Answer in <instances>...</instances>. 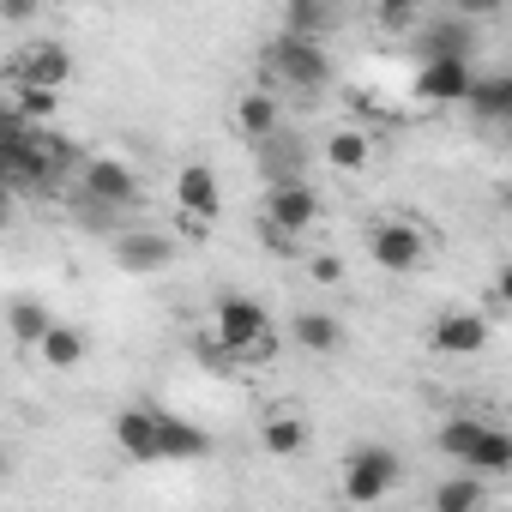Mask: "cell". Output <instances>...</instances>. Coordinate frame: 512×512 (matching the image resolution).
Returning a JSON list of instances; mask_svg holds the SVG:
<instances>
[{
	"mask_svg": "<svg viewBox=\"0 0 512 512\" xmlns=\"http://www.w3.org/2000/svg\"><path fill=\"white\" fill-rule=\"evenodd\" d=\"M494 302H500V308H512V260H500V266H494Z\"/></svg>",
	"mask_w": 512,
	"mask_h": 512,
	"instance_id": "f546056e",
	"label": "cell"
},
{
	"mask_svg": "<svg viewBox=\"0 0 512 512\" xmlns=\"http://www.w3.org/2000/svg\"><path fill=\"white\" fill-rule=\"evenodd\" d=\"M326 163H332L338 175H362V169L374 163L368 133H362V127H332V139H326Z\"/></svg>",
	"mask_w": 512,
	"mask_h": 512,
	"instance_id": "ffe728a7",
	"label": "cell"
},
{
	"mask_svg": "<svg viewBox=\"0 0 512 512\" xmlns=\"http://www.w3.org/2000/svg\"><path fill=\"white\" fill-rule=\"evenodd\" d=\"M199 458H211V434L199 422L163 410V464H199Z\"/></svg>",
	"mask_w": 512,
	"mask_h": 512,
	"instance_id": "ac0fdd59",
	"label": "cell"
},
{
	"mask_svg": "<svg viewBox=\"0 0 512 512\" xmlns=\"http://www.w3.org/2000/svg\"><path fill=\"white\" fill-rule=\"evenodd\" d=\"M211 356L229 362V368L272 362V356H278V338H272L266 302H253V296H223V302L211 308Z\"/></svg>",
	"mask_w": 512,
	"mask_h": 512,
	"instance_id": "6da1fadb",
	"label": "cell"
},
{
	"mask_svg": "<svg viewBox=\"0 0 512 512\" xmlns=\"http://www.w3.org/2000/svg\"><path fill=\"white\" fill-rule=\"evenodd\" d=\"M482 428H488L482 416L458 410V416H446V422L434 428V452H440V458H452V464H464V458H470V446L482 440Z\"/></svg>",
	"mask_w": 512,
	"mask_h": 512,
	"instance_id": "44dd1931",
	"label": "cell"
},
{
	"mask_svg": "<svg viewBox=\"0 0 512 512\" xmlns=\"http://www.w3.org/2000/svg\"><path fill=\"white\" fill-rule=\"evenodd\" d=\"M500 121H512V67L500 73Z\"/></svg>",
	"mask_w": 512,
	"mask_h": 512,
	"instance_id": "4dcf8cb0",
	"label": "cell"
},
{
	"mask_svg": "<svg viewBox=\"0 0 512 512\" xmlns=\"http://www.w3.org/2000/svg\"><path fill=\"white\" fill-rule=\"evenodd\" d=\"M260 169H266L272 187H278V181H302V169H308V145H302L290 127H278L272 139H260Z\"/></svg>",
	"mask_w": 512,
	"mask_h": 512,
	"instance_id": "2e32d148",
	"label": "cell"
},
{
	"mask_svg": "<svg viewBox=\"0 0 512 512\" xmlns=\"http://www.w3.org/2000/svg\"><path fill=\"white\" fill-rule=\"evenodd\" d=\"M290 338H296L308 356H338V350H344V320L326 314V308H302V314L290 320Z\"/></svg>",
	"mask_w": 512,
	"mask_h": 512,
	"instance_id": "e0dca14e",
	"label": "cell"
},
{
	"mask_svg": "<svg viewBox=\"0 0 512 512\" xmlns=\"http://www.w3.org/2000/svg\"><path fill=\"white\" fill-rule=\"evenodd\" d=\"M464 470H476V476H512V428H482V440L470 446V458H464Z\"/></svg>",
	"mask_w": 512,
	"mask_h": 512,
	"instance_id": "d6986e66",
	"label": "cell"
},
{
	"mask_svg": "<svg viewBox=\"0 0 512 512\" xmlns=\"http://www.w3.org/2000/svg\"><path fill=\"white\" fill-rule=\"evenodd\" d=\"M7 109H19L25 121H55V109H61V91H49V85H7Z\"/></svg>",
	"mask_w": 512,
	"mask_h": 512,
	"instance_id": "d4e9b609",
	"label": "cell"
},
{
	"mask_svg": "<svg viewBox=\"0 0 512 512\" xmlns=\"http://www.w3.org/2000/svg\"><path fill=\"white\" fill-rule=\"evenodd\" d=\"M476 506H488V476L464 470V476L434 482V512H476Z\"/></svg>",
	"mask_w": 512,
	"mask_h": 512,
	"instance_id": "7402d4cb",
	"label": "cell"
},
{
	"mask_svg": "<svg viewBox=\"0 0 512 512\" xmlns=\"http://www.w3.org/2000/svg\"><path fill=\"white\" fill-rule=\"evenodd\" d=\"M398 476H404V458H398L386 440H362V446H350L344 464H338V494H344L350 506H380V500L398 488Z\"/></svg>",
	"mask_w": 512,
	"mask_h": 512,
	"instance_id": "3957f363",
	"label": "cell"
},
{
	"mask_svg": "<svg viewBox=\"0 0 512 512\" xmlns=\"http://www.w3.org/2000/svg\"><path fill=\"white\" fill-rule=\"evenodd\" d=\"M332 25H338V0H284V31L326 37Z\"/></svg>",
	"mask_w": 512,
	"mask_h": 512,
	"instance_id": "603a6c76",
	"label": "cell"
},
{
	"mask_svg": "<svg viewBox=\"0 0 512 512\" xmlns=\"http://www.w3.org/2000/svg\"><path fill=\"white\" fill-rule=\"evenodd\" d=\"M278 127H284V91H278V85H260V91H241V97H235V133H241V139L260 145V139H272Z\"/></svg>",
	"mask_w": 512,
	"mask_h": 512,
	"instance_id": "7c38bea8",
	"label": "cell"
},
{
	"mask_svg": "<svg viewBox=\"0 0 512 512\" xmlns=\"http://www.w3.org/2000/svg\"><path fill=\"white\" fill-rule=\"evenodd\" d=\"M73 49L61 43V37H37V43H25L13 61H7V85H49V91H67L73 85Z\"/></svg>",
	"mask_w": 512,
	"mask_h": 512,
	"instance_id": "5b68a950",
	"label": "cell"
},
{
	"mask_svg": "<svg viewBox=\"0 0 512 512\" xmlns=\"http://www.w3.org/2000/svg\"><path fill=\"white\" fill-rule=\"evenodd\" d=\"M175 211L217 223V211H223V187H217V169H211V163H187V169H175Z\"/></svg>",
	"mask_w": 512,
	"mask_h": 512,
	"instance_id": "4fadbf2b",
	"label": "cell"
},
{
	"mask_svg": "<svg viewBox=\"0 0 512 512\" xmlns=\"http://www.w3.org/2000/svg\"><path fill=\"white\" fill-rule=\"evenodd\" d=\"M452 13H464L470 25H488V19L506 13V0H452Z\"/></svg>",
	"mask_w": 512,
	"mask_h": 512,
	"instance_id": "f1b7e54d",
	"label": "cell"
},
{
	"mask_svg": "<svg viewBox=\"0 0 512 512\" xmlns=\"http://www.w3.org/2000/svg\"><path fill=\"white\" fill-rule=\"evenodd\" d=\"M169 260H175V235H163V229H121L115 235V266L121 272H133V278H151V272H169Z\"/></svg>",
	"mask_w": 512,
	"mask_h": 512,
	"instance_id": "9c48e42d",
	"label": "cell"
},
{
	"mask_svg": "<svg viewBox=\"0 0 512 512\" xmlns=\"http://www.w3.org/2000/svg\"><path fill=\"white\" fill-rule=\"evenodd\" d=\"M266 85L296 91V97H320V91L332 85V55H326V37L278 31V43L266 49Z\"/></svg>",
	"mask_w": 512,
	"mask_h": 512,
	"instance_id": "7a4b0ae2",
	"label": "cell"
},
{
	"mask_svg": "<svg viewBox=\"0 0 512 512\" xmlns=\"http://www.w3.org/2000/svg\"><path fill=\"white\" fill-rule=\"evenodd\" d=\"M470 85H476V67L470 55H422L416 67V97L422 103H470Z\"/></svg>",
	"mask_w": 512,
	"mask_h": 512,
	"instance_id": "52a82bcc",
	"label": "cell"
},
{
	"mask_svg": "<svg viewBox=\"0 0 512 512\" xmlns=\"http://www.w3.org/2000/svg\"><path fill=\"white\" fill-rule=\"evenodd\" d=\"M422 55H470V19H464V13L434 19L428 37H422Z\"/></svg>",
	"mask_w": 512,
	"mask_h": 512,
	"instance_id": "cb8c5ba5",
	"label": "cell"
},
{
	"mask_svg": "<svg viewBox=\"0 0 512 512\" xmlns=\"http://www.w3.org/2000/svg\"><path fill=\"white\" fill-rule=\"evenodd\" d=\"M266 223H278V229H290V235L314 229V223H320V193H314L308 181H278V187L266 193Z\"/></svg>",
	"mask_w": 512,
	"mask_h": 512,
	"instance_id": "8fae6325",
	"label": "cell"
},
{
	"mask_svg": "<svg viewBox=\"0 0 512 512\" xmlns=\"http://www.w3.org/2000/svg\"><path fill=\"white\" fill-rule=\"evenodd\" d=\"M85 356H91V338H85L79 326H67V320H55V326L37 338V362H43L49 374H73V368H85Z\"/></svg>",
	"mask_w": 512,
	"mask_h": 512,
	"instance_id": "9a60e30c",
	"label": "cell"
},
{
	"mask_svg": "<svg viewBox=\"0 0 512 512\" xmlns=\"http://www.w3.org/2000/svg\"><path fill=\"white\" fill-rule=\"evenodd\" d=\"M31 13V0H7V19H25Z\"/></svg>",
	"mask_w": 512,
	"mask_h": 512,
	"instance_id": "1f68e13d",
	"label": "cell"
},
{
	"mask_svg": "<svg viewBox=\"0 0 512 512\" xmlns=\"http://www.w3.org/2000/svg\"><path fill=\"white\" fill-rule=\"evenodd\" d=\"M308 440H314V428H308V416H302V410L278 404V410H266V416H260V446H266V458H302V452H308Z\"/></svg>",
	"mask_w": 512,
	"mask_h": 512,
	"instance_id": "5bb4252c",
	"label": "cell"
},
{
	"mask_svg": "<svg viewBox=\"0 0 512 512\" xmlns=\"http://www.w3.org/2000/svg\"><path fill=\"white\" fill-rule=\"evenodd\" d=\"M488 344H494V320H488L482 308H446V314H434V326H428V350H434V356H452V362L482 356Z\"/></svg>",
	"mask_w": 512,
	"mask_h": 512,
	"instance_id": "8992f818",
	"label": "cell"
},
{
	"mask_svg": "<svg viewBox=\"0 0 512 512\" xmlns=\"http://www.w3.org/2000/svg\"><path fill=\"white\" fill-rule=\"evenodd\" d=\"M368 260L380 272H392V278H410L428 260V235L410 217H374L368 223Z\"/></svg>",
	"mask_w": 512,
	"mask_h": 512,
	"instance_id": "277c9868",
	"label": "cell"
},
{
	"mask_svg": "<svg viewBox=\"0 0 512 512\" xmlns=\"http://www.w3.org/2000/svg\"><path fill=\"white\" fill-rule=\"evenodd\" d=\"M374 19H380L386 31H410V25L422 19V0H374Z\"/></svg>",
	"mask_w": 512,
	"mask_h": 512,
	"instance_id": "4316f807",
	"label": "cell"
},
{
	"mask_svg": "<svg viewBox=\"0 0 512 512\" xmlns=\"http://www.w3.org/2000/svg\"><path fill=\"white\" fill-rule=\"evenodd\" d=\"M115 446L133 464H163V410L157 404H127L115 410Z\"/></svg>",
	"mask_w": 512,
	"mask_h": 512,
	"instance_id": "ba28073f",
	"label": "cell"
},
{
	"mask_svg": "<svg viewBox=\"0 0 512 512\" xmlns=\"http://www.w3.org/2000/svg\"><path fill=\"white\" fill-rule=\"evenodd\" d=\"M308 278H314L320 290H338V284H344V260H338V253H314V260H308Z\"/></svg>",
	"mask_w": 512,
	"mask_h": 512,
	"instance_id": "83f0119b",
	"label": "cell"
},
{
	"mask_svg": "<svg viewBox=\"0 0 512 512\" xmlns=\"http://www.w3.org/2000/svg\"><path fill=\"white\" fill-rule=\"evenodd\" d=\"M79 193H97V199H109V205H133L139 199V175H133V163L127 157H109V151H97V157H85L79 163Z\"/></svg>",
	"mask_w": 512,
	"mask_h": 512,
	"instance_id": "30bf717a",
	"label": "cell"
},
{
	"mask_svg": "<svg viewBox=\"0 0 512 512\" xmlns=\"http://www.w3.org/2000/svg\"><path fill=\"white\" fill-rule=\"evenodd\" d=\"M7 326H13V338H19V344H31V350H37V338L55 326V314H49L43 302H31V296H13V308H7Z\"/></svg>",
	"mask_w": 512,
	"mask_h": 512,
	"instance_id": "484cf974",
	"label": "cell"
}]
</instances>
